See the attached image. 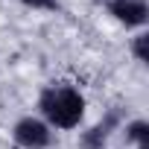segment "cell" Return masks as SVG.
<instances>
[{
	"mask_svg": "<svg viewBox=\"0 0 149 149\" xmlns=\"http://www.w3.org/2000/svg\"><path fill=\"white\" fill-rule=\"evenodd\" d=\"M38 111H41V120L50 129L73 132V129L82 126L88 102H85L79 88H73L67 82H53L38 94Z\"/></svg>",
	"mask_w": 149,
	"mask_h": 149,
	"instance_id": "cell-1",
	"label": "cell"
},
{
	"mask_svg": "<svg viewBox=\"0 0 149 149\" xmlns=\"http://www.w3.org/2000/svg\"><path fill=\"white\" fill-rule=\"evenodd\" d=\"M12 140L21 146V149H47L53 143V129L41 120V117H21L15 126H12Z\"/></svg>",
	"mask_w": 149,
	"mask_h": 149,
	"instance_id": "cell-2",
	"label": "cell"
},
{
	"mask_svg": "<svg viewBox=\"0 0 149 149\" xmlns=\"http://www.w3.org/2000/svg\"><path fill=\"white\" fill-rule=\"evenodd\" d=\"M105 9L108 15L126 26V29H143L149 21V6L146 0H105Z\"/></svg>",
	"mask_w": 149,
	"mask_h": 149,
	"instance_id": "cell-3",
	"label": "cell"
},
{
	"mask_svg": "<svg viewBox=\"0 0 149 149\" xmlns=\"http://www.w3.org/2000/svg\"><path fill=\"white\" fill-rule=\"evenodd\" d=\"M126 140L134 149H149V123L146 120H132L126 126Z\"/></svg>",
	"mask_w": 149,
	"mask_h": 149,
	"instance_id": "cell-4",
	"label": "cell"
},
{
	"mask_svg": "<svg viewBox=\"0 0 149 149\" xmlns=\"http://www.w3.org/2000/svg\"><path fill=\"white\" fill-rule=\"evenodd\" d=\"M108 134H111V123H100V126H94L82 137V146L85 149H102V143L108 140Z\"/></svg>",
	"mask_w": 149,
	"mask_h": 149,
	"instance_id": "cell-5",
	"label": "cell"
},
{
	"mask_svg": "<svg viewBox=\"0 0 149 149\" xmlns=\"http://www.w3.org/2000/svg\"><path fill=\"white\" fill-rule=\"evenodd\" d=\"M132 56H134V61H140V64L149 61V32L140 29V32L132 38Z\"/></svg>",
	"mask_w": 149,
	"mask_h": 149,
	"instance_id": "cell-6",
	"label": "cell"
},
{
	"mask_svg": "<svg viewBox=\"0 0 149 149\" xmlns=\"http://www.w3.org/2000/svg\"><path fill=\"white\" fill-rule=\"evenodd\" d=\"M21 3L29 6V9H56L58 0H21Z\"/></svg>",
	"mask_w": 149,
	"mask_h": 149,
	"instance_id": "cell-7",
	"label": "cell"
}]
</instances>
